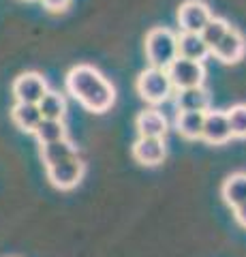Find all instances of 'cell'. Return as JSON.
I'll return each instance as SVG.
<instances>
[{"label":"cell","instance_id":"obj_1","mask_svg":"<svg viewBox=\"0 0 246 257\" xmlns=\"http://www.w3.org/2000/svg\"><path fill=\"white\" fill-rule=\"evenodd\" d=\"M67 90L73 99H77L86 109L94 111V114L107 111L116 101L114 86L103 77L101 71L90 64H77L69 71Z\"/></svg>","mask_w":246,"mask_h":257},{"label":"cell","instance_id":"obj_2","mask_svg":"<svg viewBox=\"0 0 246 257\" xmlns=\"http://www.w3.org/2000/svg\"><path fill=\"white\" fill-rule=\"evenodd\" d=\"M146 58L150 67L167 69L178 58V37L167 28H152L146 35Z\"/></svg>","mask_w":246,"mask_h":257},{"label":"cell","instance_id":"obj_3","mask_svg":"<svg viewBox=\"0 0 246 257\" xmlns=\"http://www.w3.org/2000/svg\"><path fill=\"white\" fill-rule=\"evenodd\" d=\"M171 79L167 75V69H156L150 67L146 71H141L137 77V92L144 101L158 105V103L167 101L171 96Z\"/></svg>","mask_w":246,"mask_h":257},{"label":"cell","instance_id":"obj_4","mask_svg":"<svg viewBox=\"0 0 246 257\" xmlns=\"http://www.w3.org/2000/svg\"><path fill=\"white\" fill-rule=\"evenodd\" d=\"M84 172H86V165L79 157H71V159L60 161V163L47 165V178L60 191L75 189L77 184L82 182Z\"/></svg>","mask_w":246,"mask_h":257},{"label":"cell","instance_id":"obj_5","mask_svg":"<svg viewBox=\"0 0 246 257\" xmlns=\"http://www.w3.org/2000/svg\"><path fill=\"white\" fill-rule=\"evenodd\" d=\"M167 75L171 79V86L178 88V90H182V88H195V86H203L205 67L203 62L186 60L178 56L167 67Z\"/></svg>","mask_w":246,"mask_h":257},{"label":"cell","instance_id":"obj_6","mask_svg":"<svg viewBox=\"0 0 246 257\" xmlns=\"http://www.w3.org/2000/svg\"><path fill=\"white\" fill-rule=\"evenodd\" d=\"M212 11L210 7L201 3V0H186L178 9V24L182 32H197L199 35L201 28L210 22Z\"/></svg>","mask_w":246,"mask_h":257},{"label":"cell","instance_id":"obj_7","mask_svg":"<svg viewBox=\"0 0 246 257\" xmlns=\"http://www.w3.org/2000/svg\"><path fill=\"white\" fill-rule=\"evenodd\" d=\"M210 54L223 64H235L237 60H242L246 54V41L242 32L235 28H229L227 35L210 50Z\"/></svg>","mask_w":246,"mask_h":257},{"label":"cell","instance_id":"obj_8","mask_svg":"<svg viewBox=\"0 0 246 257\" xmlns=\"http://www.w3.org/2000/svg\"><path fill=\"white\" fill-rule=\"evenodd\" d=\"M47 92V82L39 73H22L13 82V96L18 103H37Z\"/></svg>","mask_w":246,"mask_h":257},{"label":"cell","instance_id":"obj_9","mask_svg":"<svg viewBox=\"0 0 246 257\" xmlns=\"http://www.w3.org/2000/svg\"><path fill=\"white\" fill-rule=\"evenodd\" d=\"M201 140L210 144H225L231 140V128H229L227 111H205L203 114V128Z\"/></svg>","mask_w":246,"mask_h":257},{"label":"cell","instance_id":"obj_10","mask_svg":"<svg viewBox=\"0 0 246 257\" xmlns=\"http://www.w3.org/2000/svg\"><path fill=\"white\" fill-rule=\"evenodd\" d=\"M133 157L141 165L154 167L165 159V142L158 138H139L133 144Z\"/></svg>","mask_w":246,"mask_h":257},{"label":"cell","instance_id":"obj_11","mask_svg":"<svg viewBox=\"0 0 246 257\" xmlns=\"http://www.w3.org/2000/svg\"><path fill=\"white\" fill-rule=\"evenodd\" d=\"M178 111H208L210 107V92L203 86L182 88L176 96Z\"/></svg>","mask_w":246,"mask_h":257},{"label":"cell","instance_id":"obj_12","mask_svg":"<svg viewBox=\"0 0 246 257\" xmlns=\"http://www.w3.org/2000/svg\"><path fill=\"white\" fill-rule=\"evenodd\" d=\"M135 126L139 131V138H158L163 140L167 133V120L161 111L156 109H144L135 120Z\"/></svg>","mask_w":246,"mask_h":257},{"label":"cell","instance_id":"obj_13","mask_svg":"<svg viewBox=\"0 0 246 257\" xmlns=\"http://www.w3.org/2000/svg\"><path fill=\"white\" fill-rule=\"evenodd\" d=\"M210 54V47L203 43V39L197 32H182L178 37V56L186 60L201 62Z\"/></svg>","mask_w":246,"mask_h":257},{"label":"cell","instance_id":"obj_14","mask_svg":"<svg viewBox=\"0 0 246 257\" xmlns=\"http://www.w3.org/2000/svg\"><path fill=\"white\" fill-rule=\"evenodd\" d=\"M11 118L20 131L33 133L43 116H41V111H39V105H35V103H15L11 109Z\"/></svg>","mask_w":246,"mask_h":257},{"label":"cell","instance_id":"obj_15","mask_svg":"<svg viewBox=\"0 0 246 257\" xmlns=\"http://www.w3.org/2000/svg\"><path fill=\"white\" fill-rule=\"evenodd\" d=\"M220 193H223V199H225L227 206L237 208L240 204H244L246 202V174L235 172L231 176H227Z\"/></svg>","mask_w":246,"mask_h":257},{"label":"cell","instance_id":"obj_16","mask_svg":"<svg viewBox=\"0 0 246 257\" xmlns=\"http://www.w3.org/2000/svg\"><path fill=\"white\" fill-rule=\"evenodd\" d=\"M71 157H77V148L67 138L58 140V142L41 144V161L45 163V167L54 165V163H60V161L71 159Z\"/></svg>","mask_w":246,"mask_h":257},{"label":"cell","instance_id":"obj_17","mask_svg":"<svg viewBox=\"0 0 246 257\" xmlns=\"http://www.w3.org/2000/svg\"><path fill=\"white\" fill-rule=\"evenodd\" d=\"M203 114L205 111H178L176 128L182 138H186V140H199L201 138Z\"/></svg>","mask_w":246,"mask_h":257},{"label":"cell","instance_id":"obj_18","mask_svg":"<svg viewBox=\"0 0 246 257\" xmlns=\"http://www.w3.org/2000/svg\"><path fill=\"white\" fill-rule=\"evenodd\" d=\"M39 105V111H41L43 118H50V120H62L67 114V101L65 96L58 94V92H52L47 90L43 94V99L37 103Z\"/></svg>","mask_w":246,"mask_h":257},{"label":"cell","instance_id":"obj_19","mask_svg":"<svg viewBox=\"0 0 246 257\" xmlns=\"http://www.w3.org/2000/svg\"><path fill=\"white\" fill-rule=\"evenodd\" d=\"M35 138L39 144H50V142H58L67 138V126L62 120H50V118H41V122L35 128Z\"/></svg>","mask_w":246,"mask_h":257},{"label":"cell","instance_id":"obj_20","mask_svg":"<svg viewBox=\"0 0 246 257\" xmlns=\"http://www.w3.org/2000/svg\"><path fill=\"white\" fill-rule=\"evenodd\" d=\"M229 28H231V26H229V24H227L225 20L214 18V15H212L210 22H208V24H205V26L201 28L199 37L203 39V43H205V45H208L210 50H212V47L216 45V43L220 41V39H223V37L227 35V30H229Z\"/></svg>","mask_w":246,"mask_h":257},{"label":"cell","instance_id":"obj_21","mask_svg":"<svg viewBox=\"0 0 246 257\" xmlns=\"http://www.w3.org/2000/svg\"><path fill=\"white\" fill-rule=\"evenodd\" d=\"M229 128H231V138L246 140V103H237L231 109H227Z\"/></svg>","mask_w":246,"mask_h":257},{"label":"cell","instance_id":"obj_22","mask_svg":"<svg viewBox=\"0 0 246 257\" xmlns=\"http://www.w3.org/2000/svg\"><path fill=\"white\" fill-rule=\"evenodd\" d=\"M41 3L50 13H62V11L69 9L71 0H41Z\"/></svg>","mask_w":246,"mask_h":257},{"label":"cell","instance_id":"obj_23","mask_svg":"<svg viewBox=\"0 0 246 257\" xmlns=\"http://www.w3.org/2000/svg\"><path fill=\"white\" fill-rule=\"evenodd\" d=\"M233 212H235V221L242 225V227H246V202L240 204L237 208H233Z\"/></svg>","mask_w":246,"mask_h":257}]
</instances>
